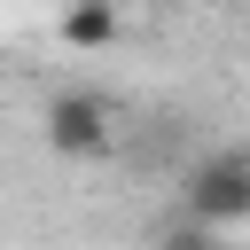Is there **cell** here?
I'll return each mask as SVG.
<instances>
[{
	"instance_id": "obj_1",
	"label": "cell",
	"mask_w": 250,
	"mask_h": 250,
	"mask_svg": "<svg viewBox=\"0 0 250 250\" xmlns=\"http://www.w3.org/2000/svg\"><path fill=\"white\" fill-rule=\"evenodd\" d=\"M180 211L188 227H242L250 219V148H211L203 164H188L180 180Z\"/></svg>"
},
{
	"instance_id": "obj_2",
	"label": "cell",
	"mask_w": 250,
	"mask_h": 250,
	"mask_svg": "<svg viewBox=\"0 0 250 250\" xmlns=\"http://www.w3.org/2000/svg\"><path fill=\"white\" fill-rule=\"evenodd\" d=\"M109 141H117V109H109L102 94L70 86V94L47 102V148H55V156H102Z\"/></svg>"
},
{
	"instance_id": "obj_3",
	"label": "cell",
	"mask_w": 250,
	"mask_h": 250,
	"mask_svg": "<svg viewBox=\"0 0 250 250\" xmlns=\"http://www.w3.org/2000/svg\"><path fill=\"white\" fill-rule=\"evenodd\" d=\"M55 39H62L70 55H109V47L125 39V8H117V0H62Z\"/></svg>"
},
{
	"instance_id": "obj_4",
	"label": "cell",
	"mask_w": 250,
	"mask_h": 250,
	"mask_svg": "<svg viewBox=\"0 0 250 250\" xmlns=\"http://www.w3.org/2000/svg\"><path fill=\"white\" fill-rule=\"evenodd\" d=\"M164 250H219V234H211V227H172Z\"/></svg>"
}]
</instances>
